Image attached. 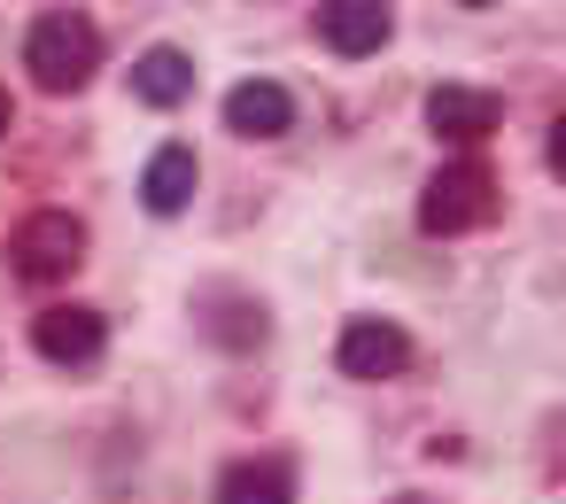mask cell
<instances>
[{
	"instance_id": "cell-8",
	"label": "cell",
	"mask_w": 566,
	"mask_h": 504,
	"mask_svg": "<svg viewBox=\"0 0 566 504\" xmlns=\"http://www.w3.org/2000/svg\"><path fill=\"white\" fill-rule=\"evenodd\" d=\"M226 125H233L241 140H280V133L295 125V94L272 86V78H241V86L226 94Z\"/></svg>"
},
{
	"instance_id": "cell-2",
	"label": "cell",
	"mask_w": 566,
	"mask_h": 504,
	"mask_svg": "<svg viewBox=\"0 0 566 504\" xmlns=\"http://www.w3.org/2000/svg\"><path fill=\"white\" fill-rule=\"evenodd\" d=\"M504 210V195H496V179H489V164H442L434 179H427V195H419V225L434 233V241H450V233H473V225H489Z\"/></svg>"
},
{
	"instance_id": "cell-1",
	"label": "cell",
	"mask_w": 566,
	"mask_h": 504,
	"mask_svg": "<svg viewBox=\"0 0 566 504\" xmlns=\"http://www.w3.org/2000/svg\"><path fill=\"white\" fill-rule=\"evenodd\" d=\"M24 71H32L48 94H78V86L102 71V32H94L78 9H55V17H40L32 40H24Z\"/></svg>"
},
{
	"instance_id": "cell-10",
	"label": "cell",
	"mask_w": 566,
	"mask_h": 504,
	"mask_svg": "<svg viewBox=\"0 0 566 504\" xmlns=\"http://www.w3.org/2000/svg\"><path fill=\"white\" fill-rule=\"evenodd\" d=\"M218 504H295V473L287 458H241L218 473Z\"/></svg>"
},
{
	"instance_id": "cell-13",
	"label": "cell",
	"mask_w": 566,
	"mask_h": 504,
	"mask_svg": "<svg viewBox=\"0 0 566 504\" xmlns=\"http://www.w3.org/2000/svg\"><path fill=\"white\" fill-rule=\"evenodd\" d=\"M465 9H489V0H465Z\"/></svg>"
},
{
	"instance_id": "cell-11",
	"label": "cell",
	"mask_w": 566,
	"mask_h": 504,
	"mask_svg": "<svg viewBox=\"0 0 566 504\" xmlns=\"http://www.w3.org/2000/svg\"><path fill=\"white\" fill-rule=\"evenodd\" d=\"M133 94H140L148 109H179V102L195 94V63H187L179 48H148V55L133 63Z\"/></svg>"
},
{
	"instance_id": "cell-7",
	"label": "cell",
	"mask_w": 566,
	"mask_h": 504,
	"mask_svg": "<svg viewBox=\"0 0 566 504\" xmlns=\"http://www.w3.org/2000/svg\"><path fill=\"white\" fill-rule=\"evenodd\" d=\"M427 125H434L442 140L473 148V140H489V133L504 125V102H496L489 86H434V94H427Z\"/></svg>"
},
{
	"instance_id": "cell-9",
	"label": "cell",
	"mask_w": 566,
	"mask_h": 504,
	"mask_svg": "<svg viewBox=\"0 0 566 504\" xmlns=\"http://www.w3.org/2000/svg\"><path fill=\"white\" fill-rule=\"evenodd\" d=\"M195 179H202L195 148H156L148 171H140V202H148L156 218H179V210L195 202Z\"/></svg>"
},
{
	"instance_id": "cell-4",
	"label": "cell",
	"mask_w": 566,
	"mask_h": 504,
	"mask_svg": "<svg viewBox=\"0 0 566 504\" xmlns=\"http://www.w3.org/2000/svg\"><path fill=\"white\" fill-rule=\"evenodd\" d=\"M32 349H40L48 365H94V357L109 349V318H102L94 303H55V311L32 318Z\"/></svg>"
},
{
	"instance_id": "cell-3",
	"label": "cell",
	"mask_w": 566,
	"mask_h": 504,
	"mask_svg": "<svg viewBox=\"0 0 566 504\" xmlns=\"http://www.w3.org/2000/svg\"><path fill=\"white\" fill-rule=\"evenodd\" d=\"M9 264H17V280H32V287L71 280V272L86 264V218H71V210H32V218L9 233Z\"/></svg>"
},
{
	"instance_id": "cell-12",
	"label": "cell",
	"mask_w": 566,
	"mask_h": 504,
	"mask_svg": "<svg viewBox=\"0 0 566 504\" xmlns=\"http://www.w3.org/2000/svg\"><path fill=\"white\" fill-rule=\"evenodd\" d=\"M9 117H17V109H9V94H0V133H9Z\"/></svg>"
},
{
	"instance_id": "cell-14",
	"label": "cell",
	"mask_w": 566,
	"mask_h": 504,
	"mask_svg": "<svg viewBox=\"0 0 566 504\" xmlns=\"http://www.w3.org/2000/svg\"><path fill=\"white\" fill-rule=\"evenodd\" d=\"M403 504H427V496H403Z\"/></svg>"
},
{
	"instance_id": "cell-5",
	"label": "cell",
	"mask_w": 566,
	"mask_h": 504,
	"mask_svg": "<svg viewBox=\"0 0 566 504\" xmlns=\"http://www.w3.org/2000/svg\"><path fill=\"white\" fill-rule=\"evenodd\" d=\"M334 357H342L349 380H396V372L411 365V334H403L396 318H349Z\"/></svg>"
},
{
	"instance_id": "cell-6",
	"label": "cell",
	"mask_w": 566,
	"mask_h": 504,
	"mask_svg": "<svg viewBox=\"0 0 566 504\" xmlns=\"http://www.w3.org/2000/svg\"><path fill=\"white\" fill-rule=\"evenodd\" d=\"M388 32H396V9L388 0H326L318 9V40L334 48V55H380L388 48Z\"/></svg>"
}]
</instances>
